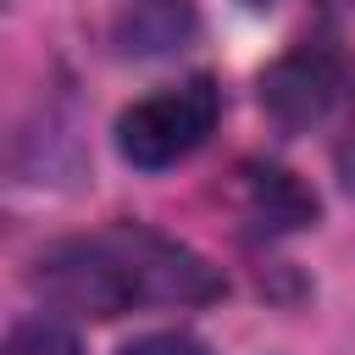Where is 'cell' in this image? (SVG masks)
<instances>
[{
  "mask_svg": "<svg viewBox=\"0 0 355 355\" xmlns=\"http://www.w3.org/2000/svg\"><path fill=\"white\" fill-rule=\"evenodd\" d=\"M0 355H83L72 327L55 322V316H22L11 333H6V349Z\"/></svg>",
  "mask_w": 355,
  "mask_h": 355,
  "instance_id": "8992f818",
  "label": "cell"
},
{
  "mask_svg": "<svg viewBox=\"0 0 355 355\" xmlns=\"http://www.w3.org/2000/svg\"><path fill=\"white\" fill-rule=\"evenodd\" d=\"M183 28H189V6L183 0H133V11H128L133 50H166Z\"/></svg>",
  "mask_w": 355,
  "mask_h": 355,
  "instance_id": "5b68a950",
  "label": "cell"
},
{
  "mask_svg": "<svg viewBox=\"0 0 355 355\" xmlns=\"http://www.w3.org/2000/svg\"><path fill=\"white\" fill-rule=\"evenodd\" d=\"M216 116H222V94L200 72V78H183V83L128 105L116 116V150H122V161L161 172V166H178L183 155H194L211 139Z\"/></svg>",
  "mask_w": 355,
  "mask_h": 355,
  "instance_id": "7a4b0ae2",
  "label": "cell"
},
{
  "mask_svg": "<svg viewBox=\"0 0 355 355\" xmlns=\"http://www.w3.org/2000/svg\"><path fill=\"white\" fill-rule=\"evenodd\" d=\"M338 166H344V183H349V194H355V144L338 155Z\"/></svg>",
  "mask_w": 355,
  "mask_h": 355,
  "instance_id": "ba28073f",
  "label": "cell"
},
{
  "mask_svg": "<svg viewBox=\"0 0 355 355\" xmlns=\"http://www.w3.org/2000/svg\"><path fill=\"white\" fill-rule=\"evenodd\" d=\"M33 288L78 316L111 322L128 311H155V305H211L222 300V277L205 255L189 244L139 227V222H111L78 239L50 244L33 261Z\"/></svg>",
  "mask_w": 355,
  "mask_h": 355,
  "instance_id": "6da1fadb",
  "label": "cell"
},
{
  "mask_svg": "<svg viewBox=\"0 0 355 355\" xmlns=\"http://www.w3.org/2000/svg\"><path fill=\"white\" fill-rule=\"evenodd\" d=\"M250 205H255V216H266L272 227H305V222L316 216V200H311L288 172H277V166H266V172L250 178Z\"/></svg>",
  "mask_w": 355,
  "mask_h": 355,
  "instance_id": "277c9868",
  "label": "cell"
},
{
  "mask_svg": "<svg viewBox=\"0 0 355 355\" xmlns=\"http://www.w3.org/2000/svg\"><path fill=\"white\" fill-rule=\"evenodd\" d=\"M122 355H205V344H194L189 333H150V338H133Z\"/></svg>",
  "mask_w": 355,
  "mask_h": 355,
  "instance_id": "52a82bcc",
  "label": "cell"
},
{
  "mask_svg": "<svg viewBox=\"0 0 355 355\" xmlns=\"http://www.w3.org/2000/svg\"><path fill=\"white\" fill-rule=\"evenodd\" d=\"M338 94H344V67L333 55H322V50H294L288 61H277L261 78V100L283 128L322 122L338 105Z\"/></svg>",
  "mask_w": 355,
  "mask_h": 355,
  "instance_id": "3957f363",
  "label": "cell"
}]
</instances>
